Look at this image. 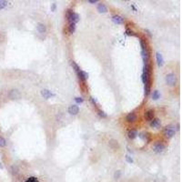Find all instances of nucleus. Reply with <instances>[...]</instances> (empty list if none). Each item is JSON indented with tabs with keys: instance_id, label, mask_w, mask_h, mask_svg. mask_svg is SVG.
<instances>
[{
	"instance_id": "obj_1",
	"label": "nucleus",
	"mask_w": 182,
	"mask_h": 182,
	"mask_svg": "<svg viewBox=\"0 0 182 182\" xmlns=\"http://www.w3.org/2000/svg\"><path fill=\"white\" fill-rule=\"evenodd\" d=\"M142 81L146 85L150 81V66L148 64L144 65L143 73H142Z\"/></svg>"
},
{
	"instance_id": "obj_2",
	"label": "nucleus",
	"mask_w": 182,
	"mask_h": 182,
	"mask_svg": "<svg viewBox=\"0 0 182 182\" xmlns=\"http://www.w3.org/2000/svg\"><path fill=\"white\" fill-rule=\"evenodd\" d=\"M176 133V127L174 125H169L165 127L164 129V135L168 138H171Z\"/></svg>"
},
{
	"instance_id": "obj_3",
	"label": "nucleus",
	"mask_w": 182,
	"mask_h": 182,
	"mask_svg": "<svg viewBox=\"0 0 182 182\" xmlns=\"http://www.w3.org/2000/svg\"><path fill=\"white\" fill-rule=\"evenodd\" d=\"M166 82H167V84H168L169 87H175L177 82L176 76H175L173 73L168 74L167 76H166Z\"/></svg>"
},
{
	"instance_id": "obj_4",
	"label": "nucleus",
	"mask_w": 182,
	"mask_h": 182,
	"mask_svg": "<svg viewBox=\"0 0 182 182\" xmlns=\"http://www.w3.org/2000/svg\"><path fill=\"white\" fill-rule=\"evenodd\" d=\"M164 149H165V146L162 143H160V142L156 143V144L153 146V150H154V152L156 153H162L164 151Z\"/></svg>"
},
{
	"instance_id": "obj_5",
	"label": "nucleus",
	"mask_w": 182,
	"mask_h": 182,
	"mask_svg": "<svg viewBox=\"0 0 182 182\" xmlns=\"http://www.w3.org/2000/svg\"><path fill=\"white\" fill-rule=\"evenodd\" d=\"M8 97L11 99H18L20 98V93L18 89H11L8 93Z\"/></svg>"
},
{
	"instance_id": "obj_6",
	"label": "nucleus",
	"mask_w": 182,
	"mask_h": 182,
	"mask_svg": "<svg viewBox=\"0 0 182 182\" xmlns=\"http://www.w3.org/2000/svg\"><path fill=\"white\" fill-rule=\"evenodd\" d=\"M67 20H68V22H69V23L76 24L78 21H79V15H78V14H76V13H75V12H73Z\"/></svg>"
},
{
	"instance_id": "obj_7",
	"label": "nucleus",
	"mask_w": 182,
	"mask_h": 182,
	"mask_svg": "<svg viewBox=\"0 0 182 182\" xmlns=\"http://www.w3.org/2000/svg\"><path fill=\"white\" fill-rule=\"evenodd\" d=\"M141 56H142V58L145 64H147V61L149 59V51L147 50V48L146 49H142L141 50Z\"/></svg>"
},
{
	"instance_id": "obj_8",
	"label": "nucleus",
	"mask_w": 182,
	"mask_h": 182,
	"mask_svg": "<svg viewBox=\"0 0 182 182\" xmlns=\"http://www.w3.org/2000/svg\"><path fill=\"white\" fill-rule=\"evenodd\" d=\"M160 126H161V121H160L159 118H153L152 120L150 121V127L151 128L158 129L160 128Z\"/></svg>"
},
{
	"instance_id": "obj_9",
	"label": "nucleus",
	"mask_w": 182,
	"mask_h": 182,
	"mask_svg": "<svg viewBox=\"0 0 182 182\" xmlns=\"http://www.w3.org/2000/svg\"><path fill=\"white\" fill-rule=\"evenodd\" d=\"M41 95H42V97H43L44 98H46V99L50 98L51 97H55V94L52 93L51 91H49L48 89H43V90L41 91Z\"/></svg>"
},
{
	"instance_id": "obj_10",
	"label": "nucleus",
	"mask_w": 182,
	"mask_h": 182,
	"mask_svg": "<svg viewBox=\"0 0 182 182\" xmlns=\"http://www.w3.org/2000/svg\"><path fill=\"white\" fill-rule=\"evenodd\" d=\"M77 74V76H78V78L81 80V81H83V82H85L87 79H88V74L87 73V72H85V71H83V70H80L78 73H76Z\"/></svg>"
},
{
	"instance_id": "obj_11",
	"label": "nucleus",
	"mask_w": 182,
	"mask_h": 182,
	"mask_svg": "<svg viewBox=\"0 0 182 182\" xmlns=\"http://www.w3.org/2000/svg\"><path fill=\"white\" fill-rule=\"evenodd\" d=\"M79 112V107L76 105H72L68 107V113L71 115H77Z\"/></svg>"
},
{
	"instance_id": "obj_12",
	"label": "nucleus",
	"mask_w": 182,
	"mask_h": 182,
	"mask_svg": "<svg viewBox=\"0 0 182 182\" xmlns=\"http://www.w3.org/2000/svg\"><path fill=\"white\" fill-rule=\"evenodd\" d=\"M154 117H155V112L153 109H149L145 113V118L148 121H151L154 118Z\"/></svg>"
},
{
	"instance_id": "obj_13",
	"label": "nucleus",
	"mask_w": 182,
	"mask_h": 182,
	"mask_svg": "<svg viewBox=\"0 0 182 182\" xmlns=\"http://www.w3.org/2000/svg\"><path fill=\"white\" fill-rule=\"evenodd\" d=\"M156 58H157L158 66H159V67H162L163 64H164V58H163L162 55L159 53V52H157V53H156Z\"/></svg>"
},
{
	"instance_id": "obj_14",
	"label": "nucleus",
	"mask_w": 182,
	"mask_h": 182,
	"mask_svg": "<svg viewBox=\"0 0 182 182\" xmlns=\"http://www.w3.org/2000/svg\"><path fill=\"white\" fill-rule=\"evenodd\" d=\"M112 20H113V22H114L115 24H118V25L124 23V18H122V17H120V16H118V15L113 16Z\"/></svg>"
},
{
	"instance_id": "obj_15",
	"label": "nucleus",
	"mask_w": 182,
	"mask_h": 182,
	"mask_svg": "<svg viewBox=\"0 0 182 182\" xmlns=\"http://www.w3.org/2000/svg\"><path fill=\"white\" fill-rule=\"evenodd\" d=\"M126 119H127L128 122H134L137 119V116H136V114L134 112H131V113H129V115L127 116Z\"/></svg>"
},
{
	"instance_id": "obj_16",
	"label": "nucleus",
	"mask_w": 182,
	"mask_h": 182,
	"mask_svg": "<svg viewBox=\"0 0 182 182\" xmlns=\"http://www.w3.org/2000/svg\"><path fill=\"white\" fill-rule=\"evenodd\" d=\"M37 31L39 32V33H41V34H44V33H46V31H47V27H46V25L43 23H39L37 25Z\"/></svg>"
},
{
	"instance_id": "obj_17",
	"label": "nucleus",
	"mask_w": 182,
	"mask_h": 182,
	"mask_svg": "<svg viewBox=\"0 0 182 182\" xmlns=\"http://www.w3.org/2000/svg\"><path fill=\"white\" fill-rule=\"evenodd\" d=\"M138 136V131L136 129H130L128 133V137H129L130 139H134L136 138V137Z\"/></svg>"
},
{
	"instance_id": "obj_18",
	"label": "nucleus",
	"mask_w": 182,
	"mask_h": 182,
	"mask_svg": "<svg viewBox=\"0 0 182 182\" xmlns=\"http://www.w3.org/2000/svg\"><path fill=\"white\" fill-rule=\"evenodd\" d=\"M98 11L99 12V13H107V6L104 4L100 3L98 6Z\"/></svg>"
},
{
	"instance_id": "obj_19",
	"label": "nucleus",
	"mask_w": 182,
	"mask_h": 182,
	"mask_svg": "<svg viewBox=\"0 0 182 182\" xmlns=\"http://www.w3.org/2000/svg\"><path fill=\"white\" fill-rule=\"evenodd\" d=\"M75 31H76V24L69 23V26H68V32H69L70 34H73Z\"/></svg>"
},
{
	"instance_id": "obj_20",
	"label": "nucleus",
	"mask_w": 182,
	"mask_h": 182,
	"mask_svg": "<svg viewBox=\"0 0 182 182\" xmlns=\"http://www.w3.org/2000/svg\"><path fill=\"white\" fill-rule=\"evenodd\" d=\"M160 98V94L158 90H154L152 93V99L154 100H158Z\"/></svg>"
},
{
	"instance_id": "obj_21",
	"label": "nucleus",
	"mask_w": 182,
	"mask_h": 182,
	"mask_svg": "<svg viewBox=\"0 0 182 182\" xmlns=\"http://www.w3.org/2000/svg\"><path fill=\"white\" fill-rule=\"evenodd\" d=\"M18 166H15V165H13L11 168H10V171H11V173L13 174V175H17L18 173Z\"/></svg>"
},
{
	"instance_id": "obj_22",
	"label": "nucleus",
	"mask_w": 182,
	"mask_h": 182,
	"mask_svg": "<svg viewBox=\"0 0 182 182\" xmlns=\"http://www.w3.org/2000/svg\"><path fill=\"white\" fill-rule=\"evenodd\" d=\"M139 137H140L141 139H143V140H148L149 134H148V133H146V132H143V133H140V134H139Z\"/></svg>"
},
{
	"instance_id": "obj_23",
	"label": "nucleus",
	"mask_w": 182,
	"mask_h": 182,
	"mask_svg": "<svg viewBox=\"0 0 182 182\" xmlns=\"http://www.w3.org/2000/svg\"><path fill=\"white\" fill-rule=\"evenodd\" d=\"M71 66L73 67V68L75 69V71H76V73H78V72L80 71V67H78V65L76 64V62H74V61H72V62H71Z\"/></svg>"
},
{
	"instance_id": "obj_24",
	"label": "nucleus",
	"mask_w": 182,
	"mask_h": 182,
	"mask_svg": "<svg viewBox=\"0 0 182 182\" xmlns=\"http://www.w3.org/2000/svg\"><path fill=\"white\" fill-rule=\"evenodd\" d=\"M6 6H7V2L0 0V9H4V8H6Z\"/></svg>"
},
{
	"instance_id": "obj_25",
	"label": "nucleus",
	"mask_w": 182,
	"mask_h": 182,
	"mask_svg": "<svg viewBox=\"0 0 182 182\" xmlns=\"http://www.w3.org/2000/svg\"><path fill=\"white\" fill-rule=\"evenodd\" d=\"M6 145V139L4 138H2V137H0V147H5Z\"/></svg>"
},
{
	"instance_id": "obj_26",
	"label": "nucleus",
	"mask_w": 182,
	"mask_h": 182,
	"mask_svg": "<svg viewBox=\"0 0 182 182\" xmlns=\"http://www.w3.org/2000/svg\"><path fill=\"white\" fill-rule=\"evenodd\" d=\"M73 12H74V11H73L72 9H67V10L66 11V18H67V19H68V18H69V17L71 16V14H72Z\"/></svg>"
},
{
	"instance_id": "obj_27",
	"label": "nucleus",
	"mask_w": 182,
	"mask_h": 182,
	"mask_svg": "<svg viewBox=\"0 0 182 182\" xmlns=\"http://www.w3.org/2000/svg\"><path fill=\"white\" fill-rule=\"evenodd\" d=\"M126 160H127V162H129V163H133L134 162V160H133V159H132V157L131 156H129V155H127L126 156Z\"/></svg>"
},
{
	"instance_id": "obj_28",
	"label": "nucleus",
	"mask_w": 182,
	"mask_h": 182,
	"mask_svg": "<svg viewBox=\"0 0 182 182\" xmlns=\"http://www.w3.org/2000/svg\"><path fill=\"white\" fill-rule=\"evenodd\" d=\"M120 176H121V172H120V170H117L116 172H115V174H114V178H115L116 179H118V178H120Z\"/></svg>"
},
{
	"instance_id": "obj_29",
	"label": "nucleus",
	"mask_w": 182,
	"mask_h": 182,
	"mask_svg": "<svg viewBox=\"0 0 182 182\" xmlns=\"http://www.w3.org/2000/svg\"><path fill=\"white\" fill-rule=\"evenodd\" d=\"M75 101H76V103H78V104H81L84 102V99H83L82 98H79V97H76L75 98Z\"/></svg>"
},
{
	"instance_id": "obj_30",
	"label": "nucleus",
	"mask_w": 182,
	"mask_h": 182,
	"mask_svg": "<svg viewBox=\"0 0 182 182\" xmlns=\"http://www.w3.org/2000/svg\"><path fill=\"white\" fill-rule=\"evenodd\" d=\"M26 182H38V181H37V178H35V177H31V178H29Z\"/></svg>"
},
{
	"instance_id": "obj_31",
	"label": "nucleus",
	"mask_w": 182,
	"mask_h": 182,
	"mask_svg": "<svg viewBox=\"0 0 182 182\" xmlns=\"http://www.w3.org/2000/svg\"><path fill=\"white\" fill-rule=\"evenodd\" d=\"M98 115H99V117H101V118H107V114L105 113V112L101 111V110L98 111Z\"/></svg>"
},
{
	"instance_id": "obj_32",
	"label": "nucleus",
	"mask_w": 182,
	"mask_h": 182,
	"mask_svg": "<svg viewBox=\"0 0 182 182\" xmlns=\"http://www.w3.org/2000/svg\"><path fill=\"white\" fill-rule=\"evenodd\" d=\"M126 33H127V35H129V36H136V34H134V32L130 29L126 30Z\"/></svg>"
},
{
	"instance_id": "obj_33",
	"label": "nucleus",
	"mask_w": 182,
	"mask_h": 182,
	"mask_svg": "<svg viewBox=\"0 0 182 182\" xmlns=\"http://www.w3.org/2000/svg\"><path fill=\"white\" fill-rule=\"evenodd\" d=\"M56 8H57V5H56L55 3H53V4L51 5V11L52 12L56 11Z\"/></svg>"
},
{
	"instance_id": "obj_34",
	"label": "nucleus",
	"mask_w": 182,
	"mask_h": 182,
	"mask_svg": "<svg viewBox=\"0 0 182 182\" xmlns=\"http://www.w3.org/2000/svg\"><path fill=\"white\" fill-rule=\"evenodd\" d=\"M90 101L92 102V104H93L94 106H97V105H98V103H97V101H96V99H95L94 98H90Z\"/></svg>"
},
{
	"instance_id": "obj_35",
	"label": "nucleus",
	"mask_w": 182,
	"mask_h": 182,
	"mask_svg": "<svg viewBox=\"0 0 182 182\" xmlns=\"http://www.w3.org/2000/svg\"><path fill=\"white\" fill-rule=\"evenodd\" d=\"M88 3H90V4H96V3H98V0H88Z\"/></svg>"
},
{
	"instance_id": "obj_36",
	"label": "nucleus",
	"mask_w": 182,
	"mask_h": 182,
	"mask_svg": "<svg viewBox=\"0 0 182 182\" xmlns=\"http://www.w3.org/2000/svg\"><path fill=\"white\" fill-rule=\"evenodd\" d=\"M131 8H132V9H133V10H134L135 12L138 11V9L136 8V6H133V5H131Z\"/></svg>"
},
{
	"instance_id": "obj_37",
	"label": "nucleus",
	"mask_w": 182,
	"mask_h": 182,
	"mask_svg": "<svg viewBox=\"0 0 182 182\" xmlns=\"http://www.w3.org/2000/svg\"><path fill=\"white\" fill-rule=\"evenodd\" d=\"M145 31H146V32H147V34H148V36H152V34H151V32H150V31H149V30H148V29H145Z\"/></svg>"
},
{
	"instance_id": "obj_38",
	"label": "nucleus",
	"mask_w": 182,
	"mask_h": 182,
	"mask_svg": "<svg viewBox=\"0 0 182 182\" xmlns=\"http://www.w3.org/2000/svg\"><path fill=\"white\" fill-rule=\"evenodd\" d=\"M0 168H1V169H3V166H2V164H1V162H0Z\"/></svg>"
},
{
	"instance_id": "obj_39",
	"label": "nucleus",
	"mask_w": 182,
	"mask_h": 182,
	"mask_svg": "<svg viewBox=\"0 0 182 182\" xmlns=\"http://www.w3.org/2000/svg\"><path fill=\"white\" fill-rule=\"evenodd\" d=\"M0 36H1V35H0Z\"/></svg>"
}]
</instances>
